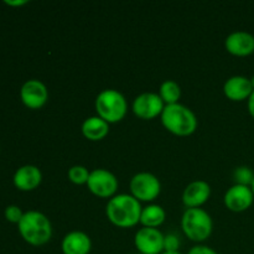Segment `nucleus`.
Wrapping results in <instances>:
<instances>
[{"instance_id":"nucleus-1","label":"nucleus","mask_w":254,"mask_h":254,"mask_svg":"<svg viewBox=\"0 0 254 254\" xmlns=\"http://www.w3.org/2000/svg\"><path fill=\"white\" fill-rule=\"evenodd\" d=\"M143 207L140 201L129 193H119L109 198L106 206V215L111 223L119 228H130L140 223Z\"/></svg>"},{"instance_id":"nucleus-2","label":"nucleus","mask_w":254,"mask_h":254,"mask_svg":"<svg viewBox=\"0 0 254 254\" xmlns=\"http://www.w3.org/2000/svg\"><path fill=\"white\" fill-rule=\"evenodd\" d=\"M19 233L25 242L40 247L52 237V225L49 217L39 211H27L17 225Z\"/></svg>"},{"instance_id":"nucleus-3","label":"nucleus","mask_w":254,"mask_h":254,"mask_svg":"<svg viewBox=\"0 0 254 254\" xmlns=\"http://www.w3.org/2000/svg\"><path fill=\"white\" fill-rule=\"evenodd\" d=\"M164 128L178 136H188L197 129V117L185 104H168L160 116Z\"/></svg>"},{"instance_id":"nucleus-4","label":"nucleus","mask_w":254,"mask_h":254,"mask_svg":"<svg viewBox=\"0 0 254 254\" xmlns=\"http://www.w3.org/2000/svg\"><path fill=\"white\" fill-rule=\"evenodd\" d=\"M97 116L107 123H118L126 117L128 112V102L123 93L113 88L103 89L99 92L94 102Z\"/></svg>"},{"instance_id":"nucleus-5","label":"nucleus","mask_w":254,"mask_h":254,"mask_svg":"<svg viewBox=\"0 0 254 254\" xmlns=\"http://www.w3.org/2000/svg\"><path fill=\"white\" fill-rule=\"evenodd\" d=\"M181 228L189 240L201 243L210 238L213 222L210 213L203 208H186L181 217Z\"/></svg>"},{"instance_id":"nucleus-6","label":"nucleus","mask_w":254,"mask_h":254,"mask_svg":"<svg viewBox=\"0 0 254 254\" xmlns=\"http://www.w3.org/2000/svg\"><path fill=\"white\" fill-rule=\"evenodd\" d=\"M129 188L130 195H133L136 200L140 202H151L160 195L161 184L158 176L148 171H141L131 178Z\"/></svg>"},{"instance_id":"nucleus-7","label":"nucleus","mask_w":254,"mask_h":254,"mask_svg":"<svg viewBox=\"0 0 254 254\" xmlns=\"http://www.w3.org/2000/svg\"><path fill=\"white\" fill-rule=\"evenodd\" d=\"M118 179L107 169H94L89 174L87 188L94 196L101 198H112L118 190Z\"/></svg>"},{"instance_id":"nucleus-8","label":"nucleus","mask_w":254,"mask_h":254,"mask_svg":"<svg viewBox=\"0 0 254 254\" xmlns=\"http://www.w3.org/2000/svg\"><path fill=\"white\" fill-rule=\"evenodd\" d=\"M164 108H165L164 101L159 96V93H154V92H144L139 94L134 98L133 104H131L134 114L144 121H150L158 116H161Z\"/></svg>"},{"instance_id":"nucleus-9","label":"nucleus","mask_w":254,"mask_h":254,"mask_svg":"<svg viewBox=\"0 0 254 254\" xmlns=\"http://www.w3.org/2000/svg\"><path fill=\"white\" fill-rule=\"evenodd\" d=\"M164 241L165 235L160 230L143 227L135 233L134 245L140 254H161L164 252Z\"/></svg>"},{"instance_id":"nucleus-10","label":"nucleus","mask_w":254,"mask_h":254,"mask_svg":"<svg viewBox=\"0 0 254 254\" xmlns=\"http://www.w3.org/2000/svg\"><path fill=\"white\" fill-rule=\"evenodd\" d=\"M20 98L29 109H40L49 99V89L44 82L39 79H29L20 89Z\"/></svg>"},{"instance_id":"nucleus-11","label":"nucleus","mask_w":254,"mask_h":254,"mask_svg":"<svg viewBox=\"0 0 254 254\" xmlns=\"http://www.w3.org/2000/svg\"><path fill=\"white\" fill-rule=\"evenodd\" d=\"M254 201V193L251 186L235 185L231 186L225 193L223 202L226 207L232 212H245L252 206Z\"/></svg>"},{"instance_id":"nucleus-12","label":"nucleus","mask_w":254,"mask_h":254,"mask_svg":"<svg viewBox=\"0 0 254 254\" xmlns=\"http://www.w3.org/2000/svg\"><path fill=\"white\" fill-rule=\"evenodd\" d=\"M225 47L233 56H250L254 54V36L247 31H233L226 37Z\"/></svg>"},{"instance_id":"nucleus-13","label":"nucleus","mask_w":254,"mask_h":254,"mask_svg":"<svg viewBox=\"0 0 254 254\" xmlns=\"http://www.w3.org/2000/svg\"><path fill=\"white\" fill-rule=\"evenodd\" d=\"M211 186L203 180H196L189 184L183 192V202L188 208H198L208 201Z\"/></svg>"},{"instance_id":"nucleus-14","label":"nucleus","mask_w":254,"mask_h":254,"mask_svg":"<svg viewBox=\"0 0 254 254\" xmlns=\"http://www.w3.org/2000/svg\"><path fill=\"white\" fill-rule=\"evenodd\" d=\"M253 92L251 78L246 76H232L223 84V93L228 99L233 102L246 101L251 97Z\"/></svg>"},{"instance_id":"nucleus-15","label":"nucleus","mask_w":254,"mask_h":254,"mask_svg":"<svg viewBox=\"0 0 254 254\" xmlns=\"http://www.w3.org/2000/svg\"><path fill=\"white\" fill-rule=\"evenodd\" d=\"M14 185L20 191H32L40 186L42 181V173L37 166L24 165L14 174Z\"/></svg>"},{"instance_id":"nucleus-16","label":"nucleus","mask_w":254,"mask_h":254,"mask_svg":"<svg viewBox=\"0 0 254 254\" xmlns=\"http://www.w3.org/2000/svg\"><path fill=\"white\" fill-rule=\"evenodd\" d=\"M61 250L64 254H89L92 250V241L87 233L82 231H72L62 240Z\"/></svg>"},{"instance_id":"nucleus-17","label":"nucleus","mask_w":254,"mask_h":254,"mask_svg":"<svg viewBox=\"0 0 254 254\" xmlns=\"http://www.w3.org/2000/svg\"><path fill=\"white\" fill-rule=\"evenodd\" d=\"M82 134L91 141H99L106 138L109 133V123L101 117L93 116L84 119L81 127Z\"/></svg>"},{"instance_id":"nucleus-18","label":"nucleus","mask_w":254,"mask_h":254,"mask_svg":"<svg viewBox=\"0 0 254 254\" xmlns=\"http://www.w3.org/2000/svg\"><path fill=\"white\" fill-rule=\"evenodd\" d=\"M166 218V212L160 205L151 203L143 208L140 216V223L144 227L158 228L164 223Z\"/></svg>"},{"instance_id":"nucleus-19","label":"nucleus","mask_w":254,"mask_h":254,"mask_svg":"<svg viewBox=\"0 0 254 254\" xmlns=\"http://www.w3.org/2000/svg\"><path fill=\"white\" fill-rule=\"evenodd\" d=\"M159 96L161 97L165 106L179 103V99L181 97V88L178 82L173 81V79H166L160 84Z\"/></svg>"},{"instance_id":"nucleus-20","label":"nucleus","mask_w":254,"mask_h":254,"mask_svg":"<svg viewBox=\"0 0 254 254\" xmlns=\"http://www.w3.org/2000/svg\"><path fill=\"white\" fill-rule=\"evenodd\" d=\"M89 174L91 171H88V169L83 165H73L68 169V179L71 183L76 184V185H83L88 181Z\"/></svg>"},{"instance_id":"nucleus-21","label":"nucleus","mask_w":254,"mask_h":254,"mask_svg":"<svg viewBox=\"0 0 254 254\" xmlns=\"http://www.w3.org/2000/svg\"><path fill=\"white\" fill-rule=\"evenodd\" d=\"M233 179L238 185L251 186L254 180V173L248 166H238L233 173Z\"/></svg>"},{"instance_id":"nucleus-22","label":"nucleus","mask_w":254,"mask_h":254,"mask_svg":"<svg viewBox=\"0 0 254 254\" xmlns=\"http://www.w3.org/2000/svg\"><path fill=\"white\" fill-rule=\"evenodd\" d=\"M25 212H22L21 208L16 205H10L5 208L4 211V216L9 222L11 223H16L19 225V222L21 221L22 216H24Z\"/></svg>"},{"instance_id":"nucleus-23","label":"nucleus","mask_w":254,"mask_h":254,"mask_svg":"<svg viewBox=\"0 0 254 254\" xmlns=\"http://www.w3.org/2000/svg\"><path fill=\"white\" fill-rule=\"evenodd\" d=\"M180 247V241H179L178 236L169 233L165 236V241H164V252H175L179 251Z\"/></svg>"},{"instance_id":"nucleus-24","label":"nucleus","mask_w":254,"mask_h":254,"mask_svg":"<svg viewBox=\"0 0 254 254\" xmlns=\"http://www.w3.org/2000/svg\"><path fill=\"white\" fill-rule=\"evenodd\" d=\"M188 254H218L216 252L213 248L208 247V246H203V245H197L195 247L191 248L189 251Z\"/></svg>"},{"instance_id":"nucleus-25","label":"nucleus","mask_w":254,"mask_h":254,"mask_svg":"<svg viewBox=\"0 0 254 254\" xmlns=\"http://www.w3.org/2000/svg\"><path fill=\"white\" fill-rule=\"evenodd\" d=\"M247 106H248V112H250L251 116L254 118V89H253L252 94H251V97L248 98Z\"/></svg>"},{"instance_id":"nucleus-26","label":"nucleus","mask_w":254,"mask_h":254,"mask_svg":"<svg viewBox=\"0 0 254 254\" xmlns=\"http://www.w3.org/2000/svg\"><path fill=\"white\" fill-rule=\"evenodd\" d=\"M4 2L10 6H21V5L27 4V0H5Z\"/></svg>"},{"instance_id":"nucleus-27","label":"nucleus","mask_w":254,"mask_h":254,"mask_svg":"<svg viewBox=\"0 0 254 254\" xmlns=\"http://www.w3.org/2000/svg\"><path fill=\"white\" fill-rule=\"evenodd\" d=\"M161 254H183V253H180L179 251H175V252H166L165 251V252H163Z\"/></svg>"},{"instance_id":"nucleus-28","label":"nucleus","mask_w":254,"mask_h":254,"mask_svg":"<svg viewBox=\"0 0 254 254\" xmlns=\"http://www.w3.org/2000/svg\"><path fill=\"white\" fill-rule=\"evenodd\" d=\"M251 83H252V87H253V89H254V76L251 77Z\"/></svg>"},{"instance_id":"nucleus-29","label":"nucleus","mask_w":254,"mask_h":254,"mask_svg":"<svg viewBox=\"0 0 254 254\" xmlns=\"http://www.w3.org/2000/svg\"><path fill=\"white\" fill-rule=\"evenodd\" d=\"M251 189H252V191H253V193H254V180H253L252 185H251Z\"/></svg>"},{"instance_id":"nucleus-30","label":"nucleus","mask_w":254,"mask_h":254,"mask_svg":"<svg viewBox=\"0 0 254 254\" xmlns=\"http://www.w3.org/2000/svg\"><path fill=\"white\" fill-rule=\"evenodd\" d=\"M138 254H140V253H138Z\"/></svg>"}]
</instances>
